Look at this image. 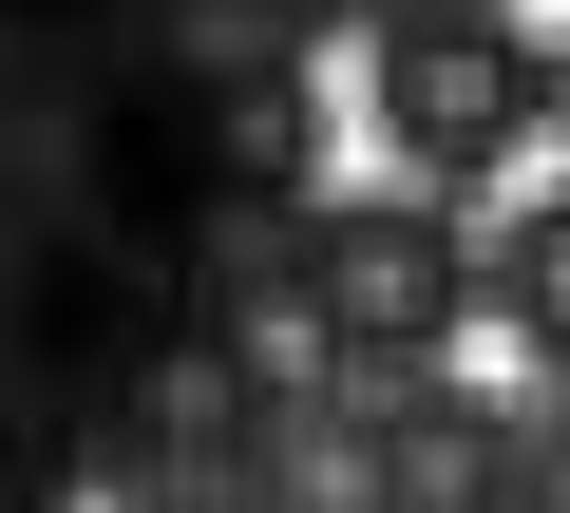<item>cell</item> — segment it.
Instances as JSON below:
<instances>
[{"instance_id":"5","label":"cell","mask_w":570,"mask_h":513,"mask_svg":"<svg viewBox=\"0 0 570 513\" xmlns=\"http://www.w3.org/2000/svg\"><path fill=\"white\" fill-rule=\"evenodd\" d=\"M475 305L532 343V381H570V190H532L513 228H494V267H475Z\"/></svg>"},{"instance_id":"7","label":"cell","mask_w":570,"mask_h":513,"mask_svg":"<svg viewBox=\"0 0 570 513\" xmlns=\"http://www.w3.org/2000/svg\"><path fill=\"white\" fill-rule=\"evenodd\" d=\"M153 513H266V494H209V475H153Z\"/></svg>"},{"instance_id":"8","label":"cell","mask_w":570,"mask_h":513,"mask_svg":"<svg viewBox=\"0 0 570 513\" xmlns=\"http://www.w3.org/2000/svg\"><path fill=\"white\" fill-rule=\"evenodd\" d=\"M551 96H570V58H551Z\"/></svg>"},{"instance_id":"2","label":"cell","mask_w":570,"mask_h":513,"mask_svg":"<svg viewBox=\"0 0 570 513\" xmlns=\"http://www.w3.org/2000/svg\"><path fill=\"white\" fill-rule=\"evenodd\" d=\"M285 305H305V343H324V362L419 381V362L475 324V228H456V190H343V209H305Z\"/></svg>"},{"instance_id":"6","label":"cell","mask_w":570,"mask_h":513,"mask_svg":"<svg viewBox=\"0 0 570 513\" xmlns=\"http://www.w3.org/2000/svg\"><path fill=\"white\" fill-rule=\"evenodd\" d=\"M209 20H266L285 39V20H381V0H209Z\"/></svg>"},{"instance_id":"3","label":"cell","mask_w":570,"mask_h":513,"mask_svg":"<svg viewBox=\"0 0 570 513\" xmlns=\"http://www.w3.org/2000/svg\"><path fill=\"white\" fill-rule=\"evenodd\" d=\"M362 513H532V437L419 362L381 399V437H362Z\"/></svg>"},{"instance_id":"1","label":"cell","mask_w":570,"mask_h":513,"mask_svg":"<svg viewBox=\"0 0 570 513\" xmlns=\"http://www.w3.org/2000/svg\"><path fill=\"white\" fill-rule=\"evenodd\" d=\"M362 134L400 152V190H494L551 134V39L513 0H381L362 20Z\"/></svg>"},{"instance_id":"4","label":"cell","mask_w":570,"mask_h":513,"mask_svg":"<svg viewBox=\"0 0 570 513\" xmlns=\"http://www.w3.org/2000/svg\"><path fill=\"white\" fill-rule=\"evenodd\" d=\"M209 171H228V190H266L285 228H305V171H324V115H305V77H228V96H209Z\"/></svg>"}]
</instances>
